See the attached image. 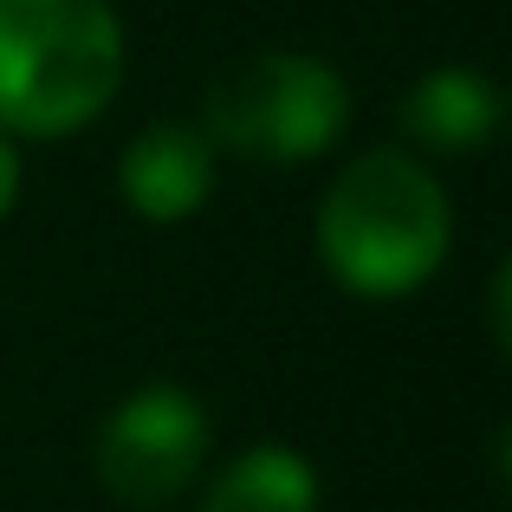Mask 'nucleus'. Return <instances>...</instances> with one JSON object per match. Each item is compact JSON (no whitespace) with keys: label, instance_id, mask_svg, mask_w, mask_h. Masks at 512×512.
I'll use <instances>...</instances> for the list:
<instances>
[{"label":"nucleus","instance_id":"obj_5","mask_svg":"<svg viewBox=\"0 0 512 512\" xmlns=\"http://www.w3.org/2000/svg\"><path fill=\"white\" fill-rule=\"evenodd\" d=\"M117 188H124L130 214L156 227H175L214 195V143L201 124H150L124 143L117 156Z\"/></svg>","mask_w":512,"mask_h":512},{"label":"nucleus","instance_id":"obj_4","mask_svg":"<svg viewBox=\"0 0 512 512\" xmlns=\"http://www.w3.org/2000/svg\"><path fill=\"white\" fill-rule=\"evenodd\" d=\"M208 454V415L182 383H143L104 415L98 428V480L117 506H169L188 480L201 474Z\"/></svg>","mask_w":512,"mask_h":512},{"label":"nucleus","instance_id":"obj_3","mask_svg":"<svg viewBox=\"0 0 512 512\" xmlns=\"http://www.w3.org/2000/svg\"><path fill=\"white\" fill-rule=\"evenodd\" d=\"M201 130L214 150L253 163H312L350 130V85L312 52H253L227 65L201 98Z\"/></svg>","mask_w":512,"mask_h":512},{"label":"nucleus","instance_id":"obj_8","mask_svg":"<svg viewBox=\"0 0 512 512\" xmlns=\"http://www.w3.org/2000/svg\"><path fill=\"white\" fill-rule=\"evenodd\" d=\"M13 201H20V150H13V137L0 130V221L13 214Z\"/></svg>","mask_w":512,"mask_h":512},{"label":"nucleus","instance_id":"obj_1","mask_svg":"<svg viewBox=\"0 0 512 512\" xmlns=\"http://www.w3.org/2000/svg\"><path fill=\"white\" fill-rule=\"evenodd\" d=\"M454 208L409 150H363L318 201V260L357 299H402L448 260Z\"/></svg>","mask_w":512,"mask_h":512},{"label":"nucleus","instance_id":"obj_6","mask_svg":"<svg viewBox=\"0 0 512 512\" xmlns=\"http://www.w3.org/2000/svg\"><path fill=\"white\" fill-rule=\"evenodd\" d=\"M506 104L474 65H435L422 72L396 104V124L402 137H415L422 150L435 156H461V150H480V143L500 130Z\"/></svg>","mask_w":512,"mask_h":512},{"label":"nucleus","instance_id":"obj_2","mask_svg":"<svg viewBox=\"0 0 512 512\" xmlns=\"http://www.w3.org/2000/svg\"><path fill=\"white\" fill-rule=\"evenodd\" d=\"M124 85L111 0H0V130L72 137Z\"/></svg>","mask_w":512,"mask_h":512},{"label":"nucleus","instance_id":"obj_7","mask_svg":"<svg viewBox=\"0 0 512 512\" xmlns=\"http://www.w3.org/2000/svg\"><path fill=\"white\" fill-rule=\"evenodd\" d=\"M201 512H318V474L286 441H266L214 474Z\"/></svg>","mask_w":512,"mask_h":512}]
</instances>
